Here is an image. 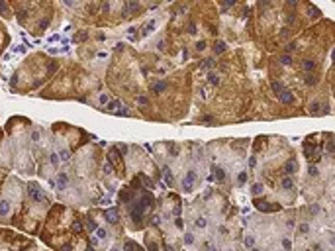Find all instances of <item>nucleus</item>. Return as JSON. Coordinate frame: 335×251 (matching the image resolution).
Listing matches in <instances>:
<instances>
[{
  "instance_id": "nucleus-1",
  "label": "nucleus",
  "mask_w": 335,
  "mask_h": 251,
  "mask_svg": "<svg viewBox=\"0 0 335 251\" xmlns=\"http://www.w3.org/2000/svg\"><path fill=\"white\" fill-rule=\"evenodd\" d=\"M28 192H30V196L35 200V202H45V194L41 192V188H39V185H35V182H30L28 185Z\"/></svg>"
},
{
  "instance_id": "nucleus-2",
  "label": "nucleus",
  "mask_w": 335,
  "mask_h": 251,
  "mask_svg": "<svg viewBox=\"0 0 335 251\" xmlns=\"http://www.w3.org/2000/svg\"><path fill=\"white\" fill-rule=\"evenodd\" d=\"M194 182H196V171H188L186 173V177L182 179V190L184 192H190L192 190V186H194Z\"/></svg>"
},
{
  "instance_id": "nucleus-3",
  "label": "nucleus",
  "mask_w": 335,
  "mask_h": 251,
  "mask_svg": "<svg viewBox=\"0 0 335 251\" xmlns=\"http://www.w3.org/2000/svg\"><path fill=\"white\" fill-rule=\"evenodd\" d=\"M296 171H298V163L294 161V159L286 161V165H284V173H286V177H292Z\"/></svg>"
},
{
  "instance_id": "nucleus-4",
  "label": "nucleus",
  "mask_w": 335,
  "mask_h": 251,
  "mask_svg": "<svg viewBox=\"0 0 335 251\" xmlns=\"http://www.w3.org/2000/svg\"><path fill=\"white\" fill-rule=\"evenodd\" d=\"M278 98L282 100L284 104H294V94H292V90H288V89H284L282 92L278 94Z\"/></svg>"
},
{
  "instance_id": "nucleus-5",
  "label": "nucleus",
  "mask_w": 335,
  "mask_h": 251,
  "mask_svg": "<svg viewBox=\"0 0 335 251\" xmlns=\"http://www.w3.org/2000/svg\"><path fill=\"white\" fill-rule=\"evenodd\" d=\"M316 67H317V63H316V61H312V59H306V61H302V69H304L308 75H312L314 71H316Z\"/></svg>"
},
{
  "instance_id": "nucleus-6",
  "label": "nucleus",
  "mask_w": 335,
  "mask_h": 251,
  "mask_svg": "<svg viewBox=\"0 0 335 251\" xmlns=\"http://www.w3.org/2000/svg\"><path fill=\"white\" fill-rule=\"evenodd\" d=\"M165 89H167V82H165V81H157L155 85L151 86V92L153 94H159V92H163Z\"/></svg>"
},
{
  "instance_id": "nucleus-7",
  "label": "nucleus",
  "mask_w": 335,
  "mask_h": 251,
  "mask_svg": "<svg viewBox=\"0 0 335 251\" xmlns=\"http://www.w3.org/2000/svg\"><path fill=\"white\" fill-rule=\"evenodd\" d=\"M123 251H141V247H139L135 241H131V239H127L126 243H123Z\"/></svg>"
},
{
  "instance_id": "nucleus-8",
  "label": "nucleus",
  "mask_w": 335,
  "mask_h": 251,
  "mask_svg": "<svg viewBox=\"0 0 335 251\" xmlns=\"http://www.w3.org/2000/svg\"><path fill=\"white\" fill-rule=\"evenodd\" d=\"M8 214H10V202L0 200V216H8Z\"/></svg>"
},
{
  "instance_id": "nucleus-9",
  "label": "nucleus",
  "mask_w": 335,
  "mask_h": 251,
  "mask_svg": "<svg viewBox=\"0 0 335 251\" xmlns=\"http://www.w3.org/2000/svg\"><path fill=\"white\" fill-rule=\"evenodd\" d=\"M263 192H264L263 182H255V185H253V188H251V194H253V196H261Z\"/></svg>"
},
{
  "instance_id": "nucleus-10",
  "label": "nucleus",
  "mask_w": 335,
  "mask_h": 251,
  "mask_svg": "<svg viewBox=\"0 0 335 251\" xmlns=\"http://www.w3.org/2000/svg\"><path fill=\"white\" fill-rule=\"evenodd\" d=\"M214 173H216V175H214V179H216V181H220V182L225 181V171H223V169L216 167V169H214Z\"/></svg>"
},
{
  "instance_id": "nucleus-11",
  "label": "nucleus",
  "mask_w": 335,
  "mask_h": 251,
  "mask_svg": "<svg viewBox=\"0 0 335 251\" xmlns=\"http://www.w3.org/2000/svg\"><path fill=\"white\" fill-rule=\"evenodd\" d=\"M104 216H106V220H108L110 224L118 222V212H116V210H106V214H104Z\"/></svg>"
},
{
  "instance_id": "nucleus-12",
  "label": "nucleus",
  "mask_w": 335,
  "mask_h": 251,
  "mask_svg": "<svg viewBox=\"0 0 335 251\" xmlns=\"http://www.w3.org/2000/svg\"><path fill=\"white\" fill-rule=\"evenodd\" d=\"M94 232H96V239H98V241H102V239H106V237H108V232H106V228H96Z\"/></svg>"
},
{
  "instance_id": "nucleus-13",
  "label": "nucleus",
  "mask_w": 335,
  "mask_h": 251,
  "mask_svg": "<svg viewBox=\"0 0 335 251\" xmlns=\"http://www.w3.org/2000/svg\"><path fill=\"white\" fill-rule=\"evenodd\" d=\"M292 186H294V181H292L290 177H284L282 179V188H284V190H290Z\"/></svg>"
},
{
  "instance_id": "nucleus-14",
  "label": "nucleus",
  "mask_w": 335,
  "mask_h": 251,
  "mask_svg": "<svg viewBox=\"0 0 335 251\" xmlns=\"http://www.w3.org/2000/svg\"><path fill=\"white\" fill-rule=\"evenodd\" d=\"M208 82H210V85H214V86H218V85H220V77H218L216 73H210L208 75Z\"/></svg>"
},
{
  "instance_id": "nucleus-15",
  "label": "nucleus",
  "mask_w": 335,
  "mask_h": 251,
  "mask_svg": "<svg viewBox=\"0 0 335 251\" xmlns=\"http://www.w3.org/2000/svg\"><path fill=\"white\" fill-rule=\"evenodd\" d=\"M271 89L274 90L276 94H280V92H282V90H284V85H282V82H278V81H274V82H272V85H271Z\"/></svg>"
},
{
  "instance_id": "nucleus-16",
  "label": "nucleus",
  "mask_w": 335,
  "mask_h": 251,
  "mask_svg": "<svg viewBox=\"0 0 335 251\" xmlns=\"http://www.w3.org/2000/svg\"><path fill=\"white\" fill-rule=\"evenodd\" d=\"M67 182H69V177L65 173H59V188H65V186H67Z\"/></svg>"
},
{
  "instance_id": "nucleus-17",
  "label": "nucleus",
  "mask_w": 335,
  "mask_h": 251,
  "mask_svg": "<svg viewBox=\"0 0 335 251\" xmlns=\"http://www.w3.org/2000/svg\"><path fill=\"white\" fill-rule=\"evenodd\" d=\"M57 155H59L61 161H69V159H71V153H69V149H61Z\"/></svg>"
},
{
  "instance_id": "nucleus-18",
  "label": "nucleus",
  "mask_w": 335,
  "mask_h": 251,
  "mask_svg": "<svg viewBox=\"0 0 335 251\" xmlns=\"http://www.w3.org/2000/svg\"><path fill=\"white\" fill-rule=\"evenodd\" d=\"M194 224H196V228L204 229L206 226H208V220H206V218H202V216H200V218H196V222H194Z\"/></svg>"
},
{
  "instance_id": "nucleus-19",
  "label": "nucleus",
  "mask_w": 335,
  "mask_h": 251,
  "mask_svg": "<svg viewBox=\"0 0 335 251\" xmlns=\"http://www.w3.org/2000/svg\"><path fill=\"white\" fill-rule=\"evenodd\" d=\"M214 49H216V53H223V51L227 49V43H225V41H218Z\"/></svg>"
},
{
  "instance_id": "nucleus-20",
  "label": "nucleus",
  "mask_w": 335,
  "mask_h": 251,
  "mask_svg": "<svg viewBox=\"0 0 335 251\" xmlns=\"http://www.w3.org/2000/svg\"><path fill=\"white\" fill-rule=\"evenodd\" d=\"M304 82H306V85H308V86H314V85H316V82H317L316 75H308V77L304 79Z\"/></svg>"
},
{
  "instance_id": "nucleus-21",
  "label": "nucleus",
  "mask_w": 335,
  "mask_h": 251,
  "mask_svg": "<svg viewBox=\"0 0 335 251\" xmlns=\"http://www.w3.org/2000/svg\"><path fill=\"white\" fill-rule=\"evenodd\" d=\"M245 247H247V249L255 247V236H247V237H245Z\"/></svg>"
},
{
  "instance_id": "nucleus-22",
  "label": "nucleus",
  "mask_w": 335,
  "mask_h": 251,
  "mask_svg": "<svg viewBox=\"0 0 335 251\" xmlns=\"http://www.w3.org/2000/svg\"><path fill=\"white\" fill-rule=\"evenodd\" d=\"M120 106H122L120 100H112V102H108V110L110 112H116V108H120Z\"/></svg>"
},
{
  "instance_id": "nucleus-23",
  "label": "nucleus",
  "mask_w": 335,
  "mask_h": 251,
  "mask_svg": "<svg viewBox=\"0 0 335 251\" xmlns=\"http://www.w3.org/2000/svg\"><path fill=\"white\" fill-rule=\"evenodd\" d=\"M308 175H310V177H317V175H320L317 167L316 165H308Z\"/></svg>"
},
{
  "instance_id": "nucleus-24",
  "label": "nucleus",
  "mask_w": 335,
  "mask_h": 251,
  "mask_svg": "<svg viewBox=\"0 0 335 251\" xmlns=\"http://www.w3.org/2000/svg\"><path fill=\"white\" fill-rule=\"evenodd\" d=\"M49 161H51V165H53V167H57V165H59V161H61V159H59V155H57L55 151H53L51 155H49Z\"/></svg>"
},
{
  "instance_id": "nucleus-25",
  "label": "nucleus",
  "mask_w": 335,
  "mask_h": 251,
  "mask_svg": "<svg viewBox=\"0 0 335 251\" xmlns=\"http://www.w3.org/2000/svg\"><path fill=\"white\" fill-rule=\"evenodd\" d=\"M194 239H196V237H194L192 233H184V243H186V245H192Z\"/></svg>"
},
{
  "instance_id": "nucleus-26",
  "label": "nucleus",
  "mask_w": 335,
  "mask_h": 251,
  "mask_svg": "<svg viewBox=\"0 0 335 251\" xmlns=\"http://www.w3.org/2000/svg\"><path fill=\"white\" fill-rule=\"evenodd\" d=\"M153 28H155V22H149V24H147V28L143 30V35H149V33L153 32Z\"/></svg>"
},
{
  "instance_id": "nucleus-27",
  "label": "nucleus",
  "mask_w": 335,
  "mask_h": 251,
  "mask_svg": "<svg viewBox=\"0 0 335 251\" xmlns=\"http://www.w3.org/2000/svg\"><path fill=\"white\" fill-rule=\"evenodd\" d=\"M280 63H282V65H290V63H292V57H290V55H282V57H280Z\"/></svg>"
},
{
  "instance_id": "nucleus-28",
  "label": "nucleus",
  "mask_w": 335,
  "mask_h": 251,
  "mask_svg": "<svg viewBox=\"0 0 335 251\" xmlns=\"http://www.w3.org/2000/svg\"><path fill=\"white\" fill-rule=\"evenodd\" d=\"M320 110V102H312L310 104V112H312V114H316V112Z\"/></svg>"
},
{
  "instance_id": "nucleus-29",
  "label": "nucleus",
  "mask_w": 335,
  "mask_h": 251,
  "mask_svg": "<svg viewBox=\"0 0 335 251\" xmlns=\"http://www.w3.org/2000/svg\"><path fill=\"white\" fill-rule=\"evenodd\" d=\"M165 179H167V182H169V185H171V182H172V177H171V169H169V167H165Z\"/></svg>"
},
{
  "instance_id": "nucleus-30",
  "label": "nucleus",
  "mask_w": 335,
  "mask_h": 251,
  "mask_svg": "<svg viewBox=\"0 0 335 251\" xmlns=\"http://www.w3.org/2000/svg\"><path fill=\"white\" fill-rule=\"evenodd\" d=\"M237 181H239V185H245V182H247V173H239Z\"/></svg>"
},
{
  "instance_id": "nucleus-31",
  "label": "nucleus",
  "mask_w": 335,
  "mask_h": 251,
  "mask_svg": "<svg viewBox=\"0 0 335 251\" xmlns=\"http://www.w3.org/2000/svg\"><path fill=\"white\" fill-rule=\"evenodd\" d=\"M298 229H300L302 233H308L310 232V224H300V228H298Z\"/></svg>"
},
{
  "instance_id": "nucleus-32",
  "label": "nucleus",
  "mask_w": 335,
  "mask_h": 251,
  "mask_svg": "<svg viewBox=\"0 0 335 251\" xmlns=\"http://www.w3.org/2000/svg\"><path fill=\"white\" fill-rule=\"evenodd\" d=\"M310 214H320V206H317V204H312V206H310Z\"/></svg>"
},
{
  "instance_id": "nucleus-33",
  "label": "nucleus",
  "mask_w": 335,
  "mask_h": 251,
  "mask_svg": "<svg viewBox=\"0 0 335 251\" xmlns=\"http://www.w3.org/2000/svg\"><path fill=\"white\" fill-rule=\"evenodd\" d=\"M325 149H327V153H331V155H333V139H329V141H327Z\"/></svg>"
},
{
  "instance_id": "nucleus-34",
  "label": "nucleus",
  "mask_w": 335,
  "mask_h": 251,
  "mask_svg": "<svg viewBox=\"0 0 335 251\" xmlns=\"http://www.w3.org/2000/svg\"><path fill=\"white\" fill-rule=\"evenodd\" d=\"M116 114H118V116H127L130 112H127V108H123V106H122V108H120V112H116Z\"/></svg>"
},
{
  "instance_id": "nucleus-35",
  "label": "nucleus",
  "mask_w": 335,
  "mask_h": 251,
  "mask_svg": "<svg viewBox=\"0 0 335 251\" xmlns=\"http://www.w3.org/2000/svg\"><path fill=\"white\" fill-rule=\"evenodd\" d=\"M212 63H214L212 59H208V61H204V63H202V69H210V67H212Z\"/></svg>"
},
{
  "instance_id": "nucleus-36",
  "label": "nucleus",
  "mask_w": 335,
  "mask_h": 251,
  "mask_svg": "<svg viewBox=\"0 0 335 251\" xmlns=\"http://www.w3.org/2000/svg\"><path fill=\"white\" fill-rule=\"evenodd\" d=\"M282 247H284V249H290V247H292L290 239H282Z\"/></svg>"
},
{
  "instance_id": "nucleus-37",
  "label": "nucleus",
  "mask_w": 335,
  "mask_h": 251,
  "mask_svg": "<svg viewBox=\"0 0 335 251\" xmlns=\"http://www.w3.org/2000/svg\"><path fill=\"white\" fill-rule=\"evenodd\" d=\"M139 8V4L137 2H130V6H127V10H137Z\"/></svg>"
},
{
  "instance_id": "nucleus-38",
  "label": "nucleus",
  "mask_w": 335,
  "mask_h": 251,
  "mask_svg": "<svg viewBox=\"0 0 335 251\" xmlns=\"http://www.w3.org/2000/svg\"><path fill=\"white\" fill-rule=\"evenodd\" d=\"M255 165H257V159H255V157H249V167H251V169H255Z\"/></svg>"
},
{
  "instance_id": "nucleus-39",
  "label": "nucleus",
  "mask_w": 335,
  "mask_h": 251,
  "mask_svg": "<svg viewBox=\"0 0 335 251\" xmlns=\"http://www.w3.org/2000/svg\"><path fill=\"white\" fill-rule=\"evenodd\" d=\"M31 141H39V132H31Z\"/></svg>"
},
{
  "instance_id": "nucleus-40",
  "label": "nucleus",
  "mask_w": 335,
  "mask_h": 251,
  "mask_svg": "<svg viewBox=\"0 0 335 251\" xmlns=\"http://www.w3.org/2000/svg\"><path fill=\"white\" fill-rule=\"evenodd\" d=\"M108 102V94H100V104H106Z\"/></svg>"
},
{
  "instance_id": "nucleus-41",
  "label": "nucleus",
  "mask_w": 335,
  "mask_h": 251,
  "mask_svg": "<svg viewBox=\"0 0 335 251\" xmlns=\"http://www.w3.org/2000/svg\"><path fill=\"white\" fill-rule=\"evenodd\" d=\"M204 47H206V43H204V41H198V45H196V49H198V51H202Z\"/></svg>"
},
{
  "instance_id": "nucleus-42",
  "label": "nucleus",
  "mask_w": 335,
  "mask_h": 251,
  "mask_svg": "<svg viewBox=\"0 0 335 251\" xmlns=\"http://www.w3.org/2000/svg\"><path fill=\"white\" fill-rule=\"evenodd\" d=\"M294 49H296V43H288L286 45V51H294Z\"/></svg>"
},
{
  "instance_id": "nucleus-43",
  "label": "nucleus",
  "mask_w": 335,
  "mask_h": 251,
  "mask_svg": "<svg viewBox=\"0 0 335 251\" xmlns=\"http://www.w3.org/2000/svg\"><path fill=\"white\" fill-rule=\"evenodd\" d=\"M137 102H139V104H147V96H139Z\"/></svg>"
},
{
  "instance_id": "nucleus-44",
  "label": "nucleus",
  "mask_w": 335,
  "mask_h": 251,
  "mask_svg": "<svg viewBox=\"0 0 335 251\" xmlns=\"http://www.w3.org/2000/svg\"><path fill=\"white\" fill-rule=\"evenodd\" d=\"M153 226H157V224H161V218H153V222H151Z\"/></svg>"
},
{
  "instance_id": "nucleus-45",
  "label": "nucleus",
  "mask_w": 335,
  "mask_h": 251,
  "mask_svg": "<svg viewBox=\"0 0 335 251\" xmlns=\"http://www.w3.org/2000/svg\"><path fill=\"white\" fill-rule=\"evenodd\" d=\"M206 251H218L216 247H212V245H206Z\"/></svg>"
},
{
  "instance_id": "nucleus-46",
  "label": "nucleus",
  "mask_w": 335,
  "mask_h": 251,
  "mask_svg": "<svg viewBox=\"0 0 335 251\" xmlns=\"http://www.w3.org/2000/svg\"><path fill=\"white\" fill-rule=\"evenodd\" d=\"M165 251H172V247H171V245H167V243H165Z\"/></svg>"
},
{
  "instance_id": "nucleus-47",
  "label": "nucleus",
  "mask_w": 335,
  "mask_h": 251,
  "mask_svg": "<svg viewBox=\"0 0 335 251\" xmlns=\"http://www.w3.org/2000/svg\"><path fill=\"white\" fill-rule=\"evenodd\" d=\"M249 251H261V249H257V247H251V249H249Z\"/></svg>"
},
{
  "instance_id": "nucleus-48",
  "label": "nucleus",
  "mask_w": 335,
  "mask_h": 251,
  "mask_svg": "<svg viewBox=\"0 0 335 251\" xmlns=\"http://www.w3.org/2000/svg\"><path fill=\"white\" fill-rule=\"evenodd\" d=\"M316 251H321V247H320V245H317V247H316Z\"/></svg>"
},
{
  "instance_id": "nucleus-49",
  "label": "nucleus",
  "mask_w": 335,
  "mask_h": 251,
  "mask_svg": "<svg viewBox=\"0 0 335 251\" xmlns=\"http://www.w3.org/2000/svg\"><path fill=\"white\" fill-rule=\"evenodd\" d=\"M110 251H120V249H116V247H114V249H110Z\"/></svg>"
}]
</instances>
